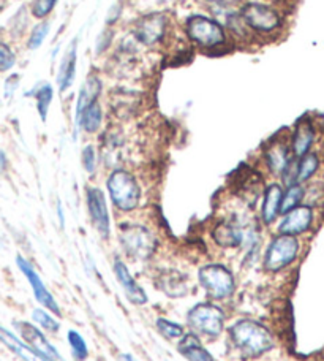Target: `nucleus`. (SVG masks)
Masks as SVG:
<instances>
[{
  "mask_svg": "<svg viewBox=\"0 0 324 361\" xmlns=\"http://www.w3.org/2000/svg\"><path fill=\"white\" fill-rule=\"evenodd\" d=\"M77 40L70 44V48L67 53L63 54L61 66H59V72H57V86H59L61 92H67V90L71 87L75 81V75H76V59H77Z\"/></svg>",
  "mask_w": 324,
  "mask_h": 361,
  "instance_id": "obj_20",
  "label": "nucleus"
},
{
  "mask_svg": "<svg viewBox=\"0 0 324 361\" xmlns=\"http://www.w3.org/2000/svg\"><path fill=\"white\" fill-rule=\"evenodd\" d=\"M106 187L116 209L120 212H132L139 206L141 187L132 173L118 169L108 176Z\"/></svg>",
  "mask_w": 324,
  "mask_h": 361,
  "instance_id": "obj_6",
  "label": "nucleus"
},
{
  "mask_svg": "<svg viewBox=\"0 0 324 361\" xmlns=\"http://www.w3.org/2000/svg\"><path fill=\"white\" fill-rule=\"evenodd\" d=\"M120 361H138V360H135L132 355L125 353V355H120Z\"/></svg>",
  "mask_w": 324,
  "mask_h": 361,
  "instance_id": "obj_39",
  "label": "nucleus"
},
{
  "mask_svg": "<svg viewBox=\"0 0 324 361\" xmlns=\"http://www.w3.org/2000/svg\"><path fill=\"white\" fill-rule=\"evenodd\" d=\"M15 326L21 333L25 344L35 353H38L44 361H65L59 350L49 343L40 328L35 326L34 324H29V322H15Z\"/></svg>",
  "mask_w": 324,
  "mask_h": 361,
  "instance_id": "obj_12",
  "label": "nucleus"
},
{
  "mask_svg": "<svg viewBox=\"0 0 324 361\" xmlns=\"http://www.w3.org/2000/svg\"><path fill=\"white\" fill-rule=\"evenodd\" d=\"M0 343H4L13 353H16V355L23 361H44L40 355H38V353L32 350L27 344L23 343V341L19 339L16 334H13L11 331H8L4 326H0Z\"/></svg>",
  "mask_w": 324,
  "mask_h": 361,
  "instance_id": "obj_23",
  "label": "nucleus"
},
{
  "mask_svg": "<svg viewBox=\"0 0 324 361\" xmlns=\"http://www.w3.org/2000/svg\"><path fill=\"white\" fill-rule=\"evenodd\" d=\"M4 4H5V0H0V8H2Z\"/></svg>",
  "mask_w": 324,
  "mask_h": 361,
  "instance_id": "obj_40",
  "label": "nucleus"
},
{
  "mask_svg": "<svg viewBox=\"0 0 324 361\" xmlns=\"http://www.w3.org/2000/svg\"><path fill=\"white\" fill-rule=\"evenodd\" d=\"M198 282L211 301L230 300L236 292L235 276L228 268L218 263L201 267L198 271Z\"/></svg>",
  "mask_w": 324,
  "mask_h": 361,
  "instance_id": "obj_7",
  "label": "nucleus"
},
{
  "mask_svg": "<svg viewBox=\"0 0 324 361\" xmlns=\"http://www.w3.org/2000/svg\"><path fill=\"white\" fill-rule=\"evenodd\" d=\"M185 34L189 40L199 49H218L230 42L226 29L218 23L204 15H193L185 23Z\"/></svg>",
  "mask_w": 324,
  "mask_h": 361,
  "instance_id": "obj_2",
  "label": "nucleus"
},
{
  "mask_svg": "<svg viewBox=\"0 0 324 361\" xmlns=\"http://www.w3.org/2000/svg\"><path fill=\"white\" fill-rule=\"evenodd\" d=\"M119 243L127 257L138 262H146L151 259L158 246L157 238L152 231L144 225L138 224L120 225Z\"/></svg>",
  "mask_w": 324,
  "mask_h": 361,
  "instance_id": "obj_5",
  "label": "nucleus"
},
{
  "mask_svg": "<svg viewBox=\"0 0 324 361\" xmlns=\"http://www.w3.org/2000/svg\"><path fill=\"white\" fill-rule=\"evenodd\" d=\"M158 288L171 298H182L189 292V279L179 271H166L158 277Z\"/></svg>",
  "mask_w": 324,
  "mask_h": 361,
  "instance_id": "obj_22",
  "label": "nucleus"
},
{
  "mask_svg": "<svg viewBox=\"0 0 324 361\" xmlns=\"http://www.w3.org/2000/svg\"><path fill=\"white\" fill-rule=\"evenodd\" d=\"M68 344H70V349H71V355L75 357L76 361H86L89 357V349H87V344L84 338L81 336L80 333L76 330H70L68 331Z\"/></svg>",
  "mask_w": 324,
  "mask_h": 361,
  "instance_id": "obj_29",
  "label": "nucleus"
},
{
  "mask_svg": "<svg viewBox=\"0 0 324 361\" xmlns=\"http://www.w3.org/2000/svg\"><path fill=\"white\" fill-rule=\"evenodd\" d=\"M103 122V109L99 100L94 102L92 105H89L84 109L80 119L75 122L76 130H82L89 135H94L100 130Z\"/></svg>",
  "mask_w": 324,
  "mask_h": 361,
  "instance_id": "obj_24",
  "label": "nucleus"
},
{
  "mask_svg": "<svg viewBox=\"0 0 324 361\" xmlns=\"http://www.w3.org/2000/svg\"><path fill=\"white\" fill-rule=\"evenodd\" d=\"M100 94H101V80L99 78V75L90 73L87 76V80L82 82L80 94H77L75 122L80 119V116L82 114L84 109H86L89 105H92L94 102L99 100Z\"/></svg>",
  "mask_w": 324,
  "mask_h": 361,
  "instance_id": "obj_19",
  "label": "nucleus"
},
{
  "mask_svg": "<svg viewBox=\"0 0 324 361\" xmlns=\"http://www.w3.org/2000/svg\"><path fill=\"white\" fill-rule=\"evenodd\" d=\"M212 238L220 247L226 249H237L241 247L245 241V231L241 225L235 221H223L218 222L212 230Z\"/></svg>",
  "mask_w": 324,
  "mask_h": 361,
  "instance_id": "obj_17",
  "label": "nucleus"
},
{
  "mask_svg": "<svg viewBox=\"0 0 324 361\" xmlns=\"http://www.w3.org/2000/svg\"><path fill=\"white\" fill-rule=\"evenodd\" d=\"M239 16L254 37H272L283 25V18L275 6L263 2H247L239 10Z\"/></svg>",
  "mask_w": 324,
  "mask_h": 361,
  "instance_id": "obj_3",
  "label": "nucleus"
},
{
  "mask_svg": "<svg viewBox=\"0 0 324 361\" xmlns=\"http://www.w3.org/2000/svg\"><path fill=\"white\" fill-rule=\"evenodd\" d=\"M34 97H35V103H37V111L40 114L42 121L44 122L48 119V111L51 106V102H53L54 97V90L53 86L48 85V82H43L40 87L34 89Z\"/></svg>",
  "mask_w": 324,
  "mask_h": 361,
  "instance_id": "obj_27",
  "label": "nucleus"
},
{
  "mask_svg": "<svg viewBox=\"0 0 324 361\" xmlns=\"http://www.w3.org/2000/svg\"><path fill=\"white\" fill-rule=\"evenodd\" d=\"M57 0H34L32 4V15L38 19L46 18L54 10Z\"/></svg>",
  "mask_w": 324,
  "mask_h": 361,
  "instance_id": "obj_34",
  "label": "nucleus"
},
{
  "mask_svg": "<svg viewBox=\"0 0 324 361\" xmlns=\"http://www.w3.org/2000/svg\"><path fill=\"white\" fill-rule=\"evenodd\" d=\"M86 204L89 211V217L92 221L95 230L103 240L111 236V219H109L106 197L99 187L90 185L86 189Z\"/></svg>",
  "mask_w": 324,
  "mask_h": 361,
  "instance_id": "obj_10",
  "label": "nucleus"
},
{
  "mask_svg": "<svg viewBox=\"0 0 324 361\" xmlns=\"http://www.w3.org/2000/svg\"><path fill=\"white\" fill-rule=\"evenodd\" d=\"M299 254V241L296 236L278 235L272 238L263 257V268L268 273H278L291 265Z\"/></svg>",
  "mask_w": 324,
  "mask_h": 361,
  "instance_id": "obj_8",
  "label": "nucleus"
},
{
  "mask_svg": "<svg viewBox=\"0 0 324 361\" xmlns=\"http://www.w3.org/2000/svg\"><path fill=\"white\" fill-rule=\"evenodd\" d=\"M32 319H34L37 326H40L42 330L48 333H57L61 330V324L49 314V311H46V309H40V307L34 309V312H32Z\"/></svg>",
  "mask_w": 324,
  "mask_h": 361,
  "instance_id": "obj_28",
  "label": "nucleus"
},
{
  "mask_svg": "<svg viewBox=\"0 0 324 361\" xmlns=\"http://www.w3.org/2000/svg\"><path fill=\"white\" fill-rule=\"evenodd\" d=\"M6 169H8V159H6V154L0 149V173L6 171Z\"/></svg>",
  "mask_w": 324,
  "mask_h": 361,
  "instance_id": "obj_37",
  "label": "nucleus"
},
{
  "mask_svg": "<svg viewBox=\"0 0 324 361\" xmlns=\"http://www.w3.org/2000/svg\"><path fill=\"white\" fill-rule=\"evenodd\" d=\"M168 34V19L163 13H151L139 18L135 24L133 35L144 47H155L165 40Z\"/></svg>",
  "mask_w": 324,
  "mask_h": 361,
  "instance_id": "obj_9",
  "label": "nucleus"
},
{
  "mask_svg": "<svg viewBox=\"0 0 324 361\" xmlns=\"http://www.w3.org/2000/svg\"><path fill=\"white\" fill-rule=\"evenodd\" d=\"M283 189L280 184H269L266 187L263 203H261V222L264 225H272L277 217L280 216V204H282Z\"/></svg>",
  "mask_w": 324,
  "mask_h": 361,
  "instance_id": "obj_18",
  "label": "nucleus"
},
{
  "mask_svg": "<svg viewBox=\"0 0 324 361\" xmlns=\"http://www.w3.org/2000/svg\"><path fill=\"white\" fill-rule=\"evenodd\" d=\"M313 224V211L310 206H297L287 214H283L282 222L278 224V233L297 236L306 233Z\"/></svg>",
  "mask_w": 324,
  "mask_h": 361,
  "instance_id": "obj_14",
  "label": "nucleus"
},
{
  "mask_svg": "<svg viewBox=\"0 0 324 361\" xmlns=\"http://www.w3.org/2000/svg\"><path fill=\"white\" fill-rule=\"evenodd\" d=\"M57 217H59L61 228H63L65 227V216H63V208H62L61 202H57Z\"/></svg>",
  "mask_w": 324,
  "mask_h": 361,
  "instance_id": "obj_38",
  "label": "nucleus"
},
{
  "mask_svg": "<svg viewBox=\"0 0 324 361\" xmlns=\"http://www.w3.org/2000/svg\"><path fill=\"white\" fill-rule=\"evenodd\" d=\"M177 352L187 361H216L209 353V350L201 344L199 338L193 333H187L180 338L177 344Z\"/></svg>",
  "mask_w": 324,
  "mask_h": 361,
  "instance_id": "obj_21",
  "label": "nucleus"
},
{
  "mask_svg": "<svg viewBox=\"0 0 324 361\" xmlns=\"http://www.w3.org/2000/svg\"><path fill=\"white\" fill-rule=\"evenodd\" d=\"M16 265L19 268V271L24 274L25 279L29 281L30 287H32V292H34V296L35 300L40 302V305L46 309V311L53 312L54 315H61L62 311H61V306L57 305L56 298L53 296V293L49 292V290L46 288V286H44V282L42 281L40 274L37 273V269L34 268V265L29 260H25L23 255H18L16 257Z\"/></svg>",
  "mask_w": 324,
  "mask_h": 361,
  "instance_id": "obj_11",
  "label": "nucleus"
},
{
  "mask_svg": "<svg viewBox=\"0 0 324 361\" xmlns=\"http://www.w3.org/2000/svg\"><path fill=\"white\" fill-rule=\"evenodd\" d=\"M16 56L13 53L8 44L0 43V72H8L10 68L15 67Z\"/></svg>",
  "mask_w": 324,
  "mask_h": 361,
  "instance_id": "obj_33",
  "label": "nucleus"
},
{
  "mask_svg": "<svg viewBox=\"0 0 324 361\" xmlns=\"http://www.w3.org/2000/svg\"><path fill=\"white\" fill-rule=\"evenodd\" d=\"M315 126L313 122L309 118H302L297 121V124L294 127V132L291 135V141H289V147H291V154L293 157L299 159L302 156H306L307 152H310L312 146L315 143Z\"/></svg>",
  "mask_w": 324,
  "mask_h": 361,
  "instance_id": "obj_16",
  "label": "nucleus"
},
{
  "mask_svg": "<svg viewBox=\"0 0 324 361\" xmlns=\"http://www.w3.org/2000/svg\"><path fill=\"white\" fill-rule=\"evenodd\" d=\"M306 198V189L301 184L288 185V189L283 192L282 195V204H280V214H287L291 209L297 208Z\"/></svg>",
  "mask_w": 324,
  "mask_h": 361,
  "instance_id": "obj_26",
  "label": "nucleus"
},
{
  "mask_svg": "<svg viewBox=\"0 0 324 361\" xmlns=\"http://www.w3.org/2000/svg\"><path fill=\"white\" fill-rule=\"evenodd\" d=\"M155 325H157L158 333L165 339H170V341L180 339L185 334L182 325H179V324H176V322H171V320L163 319V317H158L157 322H155Z\"/></svg>",
  "mask_w": 324,
  "mask_h": 361,
  "instance_id": "obj_30",
  "label": "nucleus"
},
{
  "mask_svg": "<svg viewBox=\"0 0 324 361\" xmlns=\"http://www.w3.org/2000/svg\"><path fill=\"white\" fill-rule=\"evenodd\" d=\"M111 35V32H103L101 37H99V42H96V53H101V51H105L109 47V43L113 40Z\"/></svg>",
  "mask_w": 324,
  "mask_h": 361,
  "instance_id": "obj_36",
  "label": "nucleus"
},
{
  "mask_svg": "<svg viewBox=\"0 0 324 361\" xmlns=\"http://www.w3.org/2000/svg\"><path fill=\"white\" fill-rule=\"evenodd\" d=\"M81 162L82 169L86 170L89 175H94L96 170V165H99V159H96V149L94 145H86L81 154Z\"/></svg>",
  "mask_w": 324,
  "mask_h": 361,
  "instance_id": "obj_32",
  "label": "nucleus"
},
{
  "mask_svg": "<svg viewBox=\"0 0 324 361\" xmlns=\"http://www.w3.org/2000/svg\"><path fill=\"white\" fill-rule=\"evenodd\" d=\"M226 314L213 301L198 302L187 314V325L197 336L217 339L225 330Z\"/></svg>",
  "mask_w": 324,
  "mask_h": 361,
  "instance_id": "obj_4",
  "label": "nucleus"
},
{
  "mask_svg": "<svg viewBox=\"0 0 324 361\" xmlns=\"http://www.w3.org/2000/svg\"><path fill=\"white\" fill-rule=\"evenodd\" d=\"M206 2L212 6L213 11H225L231 10L232 6L241 4L242 0H206Z\"/></svg>",
  "mask_w": 324,
  "mask_h": 361,
  "instance_id": "obj_35",
  "label": "nucleus"
},
{
  "mask_svg": "<svg viewBox=\"0 0 324 361\" xmlns=\"http://www.w3.org/2000/svg\"><path fill=\"white\" fill-rule=\"evenodd\" d=\"M263 160L270 175L282 176V173L287 169L288 164L293 160L291 147L288 140L274 137L269 143H266L263 149Z\"/></svg>",
  "mask_w": 324,
  "mask_h": 361,
  "instance_id": "obj_13",
  "label": "nucleus"
},
{
  "mask_svg": "<svg viewBox=\"0 0 324 361\" xmlns=\"http://www.w3.org/2000/svg\"><path fill=\"white\" fill-rule=\"evenodd\" d=\"M49 29H51V25L46 21L37 24L35 27H34V30H32L30 37H29V43H27L29 49L34 51V49L40 48L42 44L44 43V40H46V37L49 34Z\"/></svg>",
  "mask_w": 324,
  "mask_h": 361,
  "instance_id": "obj_31",
  "label": "nucleus"
},
{
  "mask_svg": "<svg viewBox=\"0 0 324 361\" xmlns=\"http://www.w3.org/2000/svg\"><path fill=\"white\" fill-rule=\"evenodd\" d=\"M230 341L245 358H258L274 349L275 339L268 326L251 319H241L228 328Z\"/></svg>",
  "mask_w": 324,
  "mask_h": 361,
  "instance_id": "obj_1",
  "label": "nucleus"
},
{
  "mask_svg": "<svg viewBox=\"0 0 324 361\" xmlns=\"http://www.w3.org/2000/svg\"><path fill=\"white\" fill-rule=\"evenodd\" d=\"M113 269H114L116 279H118L122 290H124L127 300L130 302H133V305H136V306L146 305V302L149 301L147 293L144 292V288H142L139 283L133 279V276L128 271L125 263L120 259H116Z\"/></svg>",
  "mask_w": 324,
  "mask_h": 361,
  "instance_id": "obj_15",
  "label": "nucleus"
},
{
  "mask_svg": "<svg viewBox=\"0 0 324 361\" xmlns=\"http://www.w3.org/2000/svg\"><path fill=\"white\" fill-rule=\"evenodd\" d=\"M320 169V159L315 152H307L306 156L299 157L297 160V169H296V183L302 184L307 183L309 179H312L313 175Z\"/></svg>",
  "mask_w": 324,
  "mask_h": 361,
  "instance_id": "obj_25",
  "label": "nucleus"
}]
</instances>
